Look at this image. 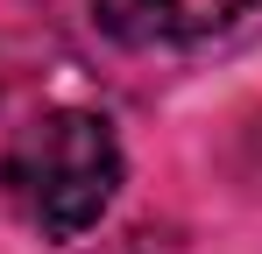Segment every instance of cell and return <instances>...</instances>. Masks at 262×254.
Segmentation results:
<instances>
[{"instance_id":"obj_1","label":"cell","mask_w":262,"mask_h":254,"mask_svg":"<svg viewBox=\"0 0 262 254\" xmlns=\"http://www.w3.org/2000/svg\"><path fill=\"white\" fill-rule=\"evenodd\" d=\"M0 191L29 233L78 240L99 226V212L121 191V141L85 106H50L29 127H14L0 156Z\"/></svg>"},{"instance_id":"obj_2","label":"cell","mask_w":262,"mask_h":254,"mask_svg":"<svg viewBox=\"0 0 262 254\" xmlns=\"http://www.w3.org/2000/svg\"><path fill=\"white\" fill-rule=\"evenodd\" d=\"M262 0H92V21L128 49H177V42L227 36Z\"/></svg>"}]
</instances>
